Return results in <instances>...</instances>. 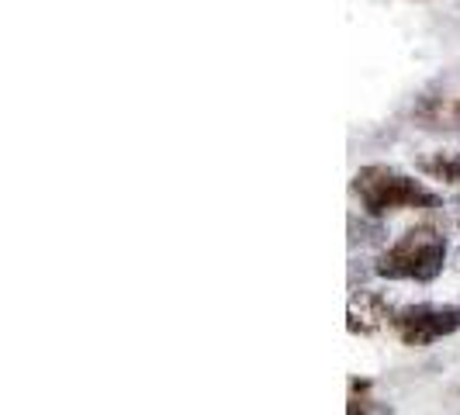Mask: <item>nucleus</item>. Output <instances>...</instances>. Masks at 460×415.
<instances>
[{"label":"nucleus","instance_id":"f257e3e1","mask_svg":"<svg viewBox=\"0 0 460 415\" xmlns=\"http://www.w3.org/2000/svg\"><path fill=\"white\" fill-rule=\"evenodd\" d=\"M447 235L433 225H415L398 243H392L385 253L377 256L374 274L385 280H419L429 284L443 274L447 267Z\"/></svg>","mask_w":460,"mask_h":415},{"label":"nucleus","instance_id":"f03ea898","mask_svg":"<svg viewBox=\"0 0 460 415\" xmlns=\"http://www.w3.org/2000/svg\"><path fill=\"white\" fill-rule=\"evenodd\" d=\"M353 194L360 198V208L374 218H381L388 211H405V208H439L437 190H429L422 181L398 173L392 166H381V163L357 170Z\"/></svg>","mask_w":460,"mask_h":415},{"label":"nucleus","instance_id":"7ed1b4c3","mask_svg":"<svg viewBox=\"0 0 460 415\" xmlns=\"http://www.w3.org/2000/svg\"><path fill=\"white\" fill-rule=\"evenodd\" d=\"M388 325L405 346H433L460 332V305H409L392 312Z\"/></svg>","mask_w":460,"mask_h":415},{"label":"nucleus","instance_id":"20e7f679","mask_svg":"<svg viewBox=\"0 0 460 415\" xmlns=\"http://www.w3.org/2000/svg\"><path fill=\"white\" fill-rule=\"evenodd\" d=\"M419 170L429 173L433 181L460 184V153H439V156H429V160H419Z\"/></svg>","mask_w":460,"mask_h":415},{"label":"nucleus","instance_id":"39448f33","mask_svg":"<svg viewBox=\"0 0 460 415\" xmlns=\"http://www.w3.org/2000/svg\"><path fill=\"white\" fill-rule=\"evenodd\" d=\"M374 402H370V381H360L353 377L349 381V405H346V415H370Z\"/></svg>","mask_w":460,"mask_h":415},{"label":"nucleus","instance_id":"423d86ee","mask_svg":"<svg viewBox=\"0 0 460 415\" xmlns=\"http://www.w3.org/2000/svg\"><path fill=\"white\" fill-rule=\"evenodd\" d=\"M454 115H457V125H460V104H457V108H454Z\"/></svg>","mask_w":460,"mask_h":415}]
</instances>
